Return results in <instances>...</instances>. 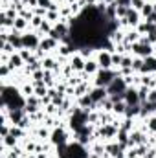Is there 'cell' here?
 Listing matches in <instances>:
<instances>
[{
	"label": "cell",
	"mask_w": 156,
	"mask_h": 158,
	"mask_svg": "<svg viewBox=\"0 0 156 158\" xmlns=\"http://www.w3.org/2000/svg\"><path fill=\"white\" fill-rule=\"evenodd\" d=\"M117 77V70H103L99 68V72L96 74V86H109L114 79Z\"/></svg>",
	"instance_id": "obj_1"
},
{
	"label": "cell",
	"mask_w": 156,
	"mask_h": 158,
	"mask_svg": "<svg viewBox=\"0 0 156 158\" xmlns=\"http://www.w3.org/2000/svg\"><path fill=\"white\" fill-rule=\"evenodd\" d=\"M127 88H129V85H127V81L125 77H121V76H117L109 86H107V90H109V96H114V94H121V96H125V92H127Z\"/></svg>",
	"instance_id": "obj_2"
},
{
	"label": "cell",
	"mask_w": 156,
	"mask_h": 158,
	"mask_svg": "<svg viewBox=\"0 0 156 158\" xmlns=\"http://www.w3.org/2000/svg\"><path fill=\"white\" fill-rule=\"evenodd\" d=\"M153 52H154V46L151 44V42H134L132 44V53L136 55V57H151L153 55Z\"/></svg>",
	"instance_id": "obj_3"
},
{
	"label": "cell",
	"mask_w": 156,
	"mask_h": 158,
	"mask_svg": "<svg viewBox=\"0 0 156 158\" xmlns=\"http://www.w3.org/2000/svg\"><path fill=\"white\" fill-rule=\"evenodd\" d=\"M40 39L37 33H24L22 35V48L26 50H39Z\"/></svg>",
	"instance_id": "obj_4"
},
{
	"label": "cell",
	"mask_w": 156,
	"mask_h": 158,
	"mask_svg": "<svg viewBox=\"0 0 156 158\" xmlns=\"http://www.w3.org/2000/svg\"><path fill=\"white\" fill-rule=\"evenodd\" d=\"M97 64H99V68H103V70H112V53L110 52H99L97 53Z\"/></svg>",
	"instance_id": "obj_5"
},
{
	"label": "cell",
	"mask_w": 156,
	"mask_h": 158,
	"mask_svg": "<svg viewBox=\"0 0 156 158\" xmlns=\"http://www.w3.org/2000/svg\"><path fill=\"white\" fill-rule=\"evenodd\" d=\"M88 94H90V98H92V101H94L96 105H99L103 99L109 98V90H107L105 86H94Z\"/></svg>",
	"instance_id": "obj_6"
},
{
	"label": "cell",
	"mask_w": 156,
	"mask_h": 158,
	"mask_svg": "<svg viewBox=\"0 0 156 158\" xmlns=\"http://www.w3.org/2000/svg\"><path fill=\"white\" fill-rule=\"evenodd\" d=\"M143 143H147L143 132H140V131H132V132L129 134V147H138V145H143Z\"/></svg>",
	"instance_id": "obj_7"
},
{
	"label": "cell",
	"mask_w": 156,
	"mask_h": 158,
	"mask_svg": "<svg viewBox=\"0 0 156 158\" xmlns=\"http://www.w3.org/2000/svg\"><path fill=\"white\" fill-rule=\"evenodd\" d=\"M125 103L127 105H140L142 103L140 101V94H138L136 88H132V86L127 88V92H125Z\"/></svg>",
	"instance_id": "obj_8"
},
{
	"label": "cell",
	"mask_w": 156,
	"mask_h": 158,
	"mask_svg": "<svg viewBox=\"0 0 156 158\" xmlns=\"http://www.w3.org/2000/svg\"><path fill=\"white\" fill-rule=\"evenodd\" d=\"M66 138H68V136H66V132H64L61 127L51 132V143H55L57 147H59V145H66Z\"/></svg>",
	"instance_id": "obj_9"
},
{
	"label": "cell",
	"mask_w": 156,
	"mask_h": 158,
	"mask_svg": "<svg viewBox=\"0 0 156 158\" xmlns=\"http://www.w3.org/2000/svg\"><path fill=\"white\" fill-rule=\"evenodd\" d=\"M59 46V40H55V39H51V37H44V39L40 40V46H39V50L44 53V52H50V50H55Z\"/></svg>",
	"instance_id": "obj_10"
},
{
	"label": "cell",
	"mask_w": 156,
	"mask_h": 158,
	"mask_svg": "<svg viewBox=\"0 0 156 158\" xmlns=\"http://www.w3.org/2000/svg\"><path fill=\"white\" fill-rule=\"evenodd\" d=\"M7 42L13 44L15 50H22V35H20V31L11 30V33H9V37H7Z\"/></svg>",
	"instance_id": "obj_11"
},
{
	"label": "cell",
	"mask_w": 156,
	"mask_h": 158,
	"mask_svg": "<svg viewBox=\"0 0 156 158\" xmlns=\"http://www.w3.org/2000/svg\"><path fill=\"white\" fill-rule=\"evenodd\" d=\"M123 145L121 143H109V145H105V153H109L112 158L116 156H123Z\"/></svg>",
	"instance_id": "obj_12"
},
{
	"label": "cell",
	"mask_w": 156,
	"mask_h": 158,
	"mask_svg": "<svg viewBox=\"0 0 156 158\" xmlns=\"http://www.w3.org/2000/svg\"><path fill=\"white\" fill-rule=\"evenodd\" d=\"M84 63H86V59H83L81 55H72V59H70V66L74 68V72H83L84 70Z\"/></svg>",
	"instance_id": "obj_13"
},
{
	"label": "cell",
	"mask_w": 156,
	"mask_h": 158,
	"mask_svg": "<svg viewBox=\"0 0 156 158\" xmlns=\"http://www.w3.org/2000/svg\"><path fill=\"white\" fill-rule=\"evenodd\" d=\"M143 74H151V72H156V57L151 55V57H145L143 59V68H142Z\"/></svg>",
	"instance_id": "obj_14"
},
{
	"label": "cell",
	"mask_w": 156,
	"mask_h": 158,
	"mask_svg": "<svg viewBox=\"0 0 156 158\" xmlns=\"http://www.w3.org/2000/svg\"><path fill=\"white\" fill-rule=\"evenodd\" d=\"M7 64H9V68H11V70H15V68H20V66L24 64V59L20 57V53H13V55H9V61H7Z\"/></svg>",
	"instance_id": "obj_15"
},
{
	"label": "cell",
	"mask_w": 156,
	"mask_h": 158,
	"mask_svg": "<svg viewBox=\"0 0 156 158\" xmlns=\"http://www.w3.org/2000/svg\"><path fill=\"white\" fill-rule=\"evenodd\" d=\"M83 72H86L88 76H96L97 72H99V64H97V61H92V59H86V63H84V70Z\"/></svg>",
	"instance_id": "obj_16"
},
{
	"label": "cell",
	"mask_w": 156,
	"mask_h": 158,
	"mask_svg": "<svg viewBox=\"0 0 156 158\" xmlns=\"http://www.w3.org/2000/svg\"><path fill=\"white\" fill-rule=\"evenodd\" d=\"M28 26H30V20H26V19H22V17H17V19H15V24H13V30L24 31Z\"/></svg>",
	"instance_id": "obj_17"
},
{
	"label": "cell",
	"mask_w": 156,
	"mask_h": 158,
	"mask_svg": "<svg viewBox=\"0 0 156 158\" xmlns=\"http://www.w3.org/2000/svg\"><path fill=\"white\" fill-rule=\"evenodd\" d=\"M142 112V103L140 105H127V110H125V116L127 118H134Z\"/></svg>",
	"instance_id": "obj_18"
},
{
	"label": "cell",
	"mask_w": 156,
	"mask_h": 158,
	"mask_svg": "<svg viewBox=\"0 0 156 158\" xmlns=\"http://www.w3.org/2000/svg\"><path fill=\"white\" fill-rule=\"evenodd\" d=\"M90 90H88V85H86V81H81L77 86L74 88V96L76 98H81V96H84V94H88Z\"/></svg>",
	"instance_id": "obj_19"
},
{
	"label": "cell",
	"mask_w": 156,
	"mask_h": 158,
	"mask_svg": "<svg viewBox=\"0 0 156 158\" xmlns=\"http://www.w3.org/2000/svg\"><path fill=\"white\" fill-rule=\"evenodd\" d=\"M129 134H130V132L119 129V131H117V143H121L123 147H127V145H129Z\"/></svg>",
	"instance_id": "obj_20"
},
{
	"label": "cell",
	"mask_w": 156,
	"mask_h": 158,
	"mask_svg": "<svg viewBox=\"0 0 156 158\" xmlns=\"http://www.w3.org/2000/svg\"><path fill=\"white\" fill-rule=\"evenodd\" d=\"M140 33H138V30H130L129 33H125V42H130V44H134V42H138L140 40Z\"/></svg>",
	"instance_id": "obj_21"
},
{
	"label": "cell",
	"mask_w": 156,
	"mask_h": 158,
	"mask_svg": "<svg viewBox=\"0 0 156 158\" xmlns=\"http://www.w3.org/2000/svg\"><path fill=\"white\" fill-rule=\"evenodd\" d=\"M40 63H42V68H44V70H57V63H55L53 59H50V57L42 59Z\"/></svg>",
	"instance_id": "obj_22"
},
{
	"label": "cell",
	"mask_w": 156,
	"mask_h": 158,
	"mask_svg": "<svg viewBox=\"0 0 156 158\" xmlns=\"http://www.w3.org/2000/svg\"><path fill=\"white\" fill-rule=\"evenodd\" d=\"M140 13H142V15H143L145 19H149V17H151V15L154 13V6H153L151 2H145V6H143V9H142Z\"/></svg>",
	"instance_id": "obj_23"
},
{
	"label": "cell",
	"mask_w": 156,
	"mask_h": 158,
	"mask_svg": "<svg viewBox=\"0 0 156 158\" xmlns=\"http://www.w3.org/2000/svg\"><path fill=\"white\" fill-rule=\"evenodd\" d=\"M125 110H127V103H125V101H117V103H114V109H112L114 114H125Z\"/></svg>",
	"instance_id": "obj_24"
},
{
	"label": "cell",
	"mask_w": 156,
	"mask_h": 158,
	"mask_svg": "<svg viewBox=\"0 0 156 158\" xmlns=\"http://www.w3.org/2000/svg\"><path fill=\"white\" fill-rule=\"evenodd\" d=\"M51 30H53V28L50 26V20H46V19H44V22L40 24V28H39V35H44V33H46V35H50V31H51Z\"/></svg>",
	"instance_id": "obj_25"
},
{
	"label": "cell",
	"mask_w": 156,
	"mask_h": 158,
	"mask_svg": "<svg viewBox=\"0 0 156 158\" xmlns=\"http://www.w3.org/2000/svg\"><path fill=\"white\" fill-rule=\"evenodd\" d=\"M48 94H50V90L46 88V85H42V86H35V96H37V98L42 99V98H46Z\"/></svg>",
	"instance_id": "obj_26"
},
{
	"label": "cell",
	"mask_w": 156,
	"mask_h": 158,
	"mask_svg": "<svg viewBox=\"0 0 156 158\" xmlns=\"http://www.w3.org/2000/svg\"><path fill=\"white\" fill-rule=\"evenodd\" d=\"M15 143H17V138H15L13 134L4 136V145H6V147H15Z\"/></svg>",
	"instance_id": "obj_27"
},
{
	"label": "cell",
	"mask_w": 156,
	"mask_h": 158,
	"mask_svg": "<svg viewBox=\"0 0 156 158\" xmlns=\"http://www.w3.org/2000/svg\"><path fill=\"white\" fill-rule=\"evenodd\" d=\"M142 85H143V86H149V88H156L154 77H151V76H143V77H142Z\"/></svg>",
	"instance_id": "obj_28"
},
{
	"label": "cell",
	"mask_w": 156,
	"mask_h": 158,
	"mask_svg": "<svg viewBox=\"0 0 156 158\" xmlns=\"http://www.w3.org/2000/svg\"><path fill=\"white\" fill-rule=\"evenodd\" d=\"M142 68H143V57H136V59L132 61V70L142 72Z\"/></svg>",
	"instance_id": "obj_29"
},
{
	"label": "cell",
	"mask_w": 156,
	"mask_h": 158,
	"mask_svg": "<svg viewBox=\"0 0 156 158\" xmlns=\"http://www.w3.org/2000/svg\"><path fill=\"white\" fill-rule=\"evenodd\" d=\"M143 6H145V0H130V7L136 11H142Z\"/></svg>",
	"instance_id": "obj_30"
},
{
	"label": "cell",
	"mask_w": 156,
	"mask_h": 158,
	"mask_svg": "<svg viewBox=\"0 0 156 158\" xmlns=\"http://www.w3.org/2000/svg\"><path fill=\"white\" fill-rule=\"evenodd\" d=\"M132 61H134L132 57L125 55V57H123V61H121V66H119V68H132Z\"/></svg>",
	"instance_id": "obj_31"
},
{
	"label": "cell",
	"mask_w": 156,
	"mask_h": 158,
	"mask_svg": "<svg viewBox=\"0 0 156 158\" xmlns=\"http://www.w3.org/2000/svg\"><path fill=\"white\" fill-rule=\"evenodd\" d=\"M42 22H44V19L35 15V17L31 19V22H30V26H33V28H40V24H42Z\"/></svg>",
	"instance_id": "obj_32"
},
{
	"label": "cell",
	"mask_w": 156,
	"mask_h": 158,
	"mask_svg": "<svg viewBox=\"0 0 156 158\" xmlns=\"http://www.w3.org/2000/svg\"><path fill=\"white\" fill-rule=\"evenodd\" d=\"M121 61H123V57H121L119 53H116V52H114V53H112V64L119 68V66H121Z\"/></svg>",
	"instance_id": "obj_33"
},
{
	"label": "cell",
	"mask_w": 156,
	"mask_h": 158,
	"mask_svg": "<svg viewBox=\"0 0 156 158\" xmlns=\"http://www.w3.org/2000/svg\"><path fill=\"white\" fill-rule=\"evenodd\" d=\"M147 129H149L151 132H156V116L149 118V121H147Z\"/></svg>",
	"instance_id": "obj_34"
},
{
	"label": "cell",
	"mask_w": 156,
	"mask_h": 158,
	"mask_svg": "<svg viewBox=\"0 0 156 158\" xmlns=\"http://www.w3.org/2000/svg\"><path fill=\"white\" fill-rule=\"evenodd\" d=\"M147 101H151V103H156V88H151V90H149Z\"/></svg>",
	"instance_id": "obj_35"
},
{
	"label": "cell",
	"mask_w": 156,
	"mask_h": 158,
	"mask_svg": "<svg viewBox=\"0 0 156 158\" xmlns=\"http://www.w3.org/2000/svg\"><path fill=\"white\" fill-rule=\"evenodd\" d=\"M51 4H53L51 0H39V6H40V7H44V9H50V7H51Z\"/></svg>",
	"instance_id": "obj_36"
},
{
	"label": "cell",
	"mask_w": 156,
	"mask_h": 158,
	"mask_svg": "<svg viewBox=\"0 0 156 158\" xmlns=\"http://www.w3.org/2000/svg\"><path fill=\"white\" fill-rule=\"evenodd\" d=\"M147 39H149V42H151V44H154V42H156V28L151 31V33H149V35H147Z\"/></svg>",
	"instance_id": "obj_37"
},
{
	"label": "cell",
	"mask_w": 156,
	"mask_h": 158,
	"mask_svg": "<svg viewBox=\"0 0 156 158\" xmlns=\"http://www.w3.org/2000/svg\"><path fill=\"white\" fill-rule=\"evenodd\" d=\"M143 158H156V151H154V149H149V151L145 153V156H143Z\"/></svg>",
	"instance_id": "obj_38"
},
{
	"label": "cell",
	"mask_w": 156,
	"mask_h": 158,
	"mask_svg": "<svg viewBox=\"0 0 156 158\" xmlns=\"http://www.w3.org/2000/svg\"><path fill=\"white\" fill-rule=\"evenodd\" d=\"M37 134H39L40 138H48V131H46V129H39Z\"/></svg>",
	"instance_id": "obj_39"
},
{
	"label": "cell",
	"mask_w": 156,
	"mask_h": 158,
	"mask_svg": "<svg viewBox=\"0 0 156 158\" xmlns=\"http://www.w3.org/2000/svg\"><path fill=\"white\" fill-rule=\"evenodd\" d=\"M147 22H151V24H154V26H156V13H153V15L147 19Z\"/></svg>",
	"instance_id": "obj_40"
},
{
	"label": "cell",
	"mask_w": 156,
	"mask_h": 158,
	"mask_svg": "<svg viewBox=\"0 0 156 158\" xmlns=\"http://www.w3.org/2000/svg\"><path fill=\"white\" fill-rule=\"evenodd\" d=\"M99 2H103V4H114L116 0H99Z\"/></svg>",
	"instance_id": "obj_41"
},
{
	"label": "cell",
	"mask_w": 156,
	"mask_h": 158,
	"mask_svg": "<svg viewBox=\"0 0 156 158\" xmlns=\"http://www.w3.org/2000/svg\"><path fill=\"white\" fill-rule=\"evenodd\" d=\"M37 158H46V153H37Z\"/></svg>",
	"instance_id": "obj_42"
},
{
	"label": "cell",
	"mask_w": 156,
	"mask_h": 158,
	"mask_svg": "<svg viewBox=\"0 0 156 158\" xmlns=\"http://www.w3.org/2000/svg\"><path fill=\"white\" fill-rule=\"evenodd\" d=\"M153 6H154V13H156V2H154V4H153Z\"/></svg>",
	"instance_id": "obj_43"
},
{
	"label": "cell",
	"mask_w": 156,
	"mask_h": 158,
	"mask_svg": "<svg viewBox=\"0 0 156 158\" xmlns=\"http://www.w3.org/2000/svg\"><path fill=\"white\" fill-rule=\"evenodd\" d=\"M28 158H37V156H28Z\"/></svg>",
	"instance_id": "obj_44"
}]
</instances>
